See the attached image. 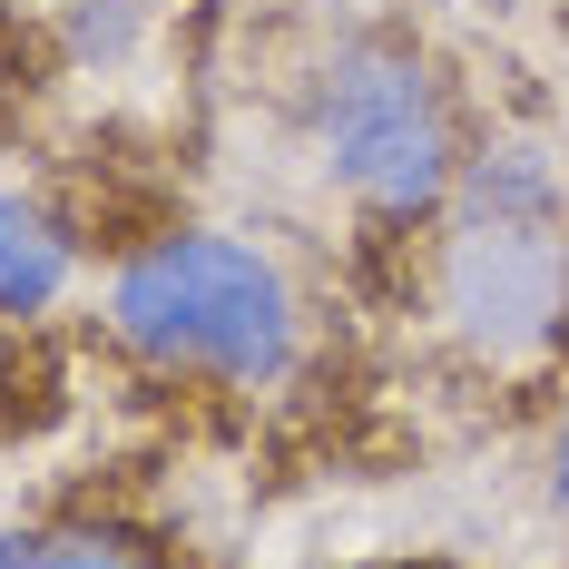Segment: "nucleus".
<instances>
[{
  "label": "nucleus",
  "mask_w": 569,
  "mask_h": 569,
  "mask_svg": "<svg viewBox=\"0 0 569 569\" xmlns=\"http://www.w3.org/2000/svg\"><path fill=\"white\" fill-rule=\"evenodd\" d=\"M422 295L442 335L491 373H540L569 353V187L540 148L461 158L432 217Z\"/></svg>",
  "instance_id": "obj_1"
},
{
  "label": "nucleus",
  "mask_w": 569,
  "mask_h": 569,
  "mask_svg": "<svg viewBox=\"0 0 569 569\" xmlns=\"http://www.w3.org/2000/svg\"><path fill=\"white\" fill-rule=\"evenodd\" d=\"M99 325L158 383H217V393H266L305 353V305L284 266L227 227H168L128 246L109 266Z\"/></svg>",
  "instance_id": "obj_2"
},
{
  "label": "nucleus",
  "mask_w": 569,
  "mask_h": 569,
  "mask_svg": "<svg viewBox=\"0 0 569 569\" xmlns=\"http://www.w3.org/2000/svg\"><path fill=\"white\" fill-rule=\"evenodd\" d=\"M315 158L373 227H432L461 177V128L412 40H343L315 69Z\"/></svg>",
  "instance_id": "obj_3"
},
{
  "label": "nucleus",
  "mask_w": 569,
  "mask_h": 569,
  "mask_svg": "<svg viewBox=\"0 0 569 569\" xmlns=\"http://www.w3.org/2000/svg\"><path fill=\"white\" fill-rule=\"evenodd\" d=\"M69 284H79V227L40 197L0 187V325H40Z\"/></svg>",
  "instance_id": "obj_4"
},
{
  "label": "nucleus",
  "mask_w": 569,
  "mask_h": 569,
  "mask_svg": "<svg viewBox=\"0 0 569 569\" xmlns=\"http://www.w3.org/2000/svg\"><path fill=\"white\" fill-rule=\"evenodd\" d=\"M550 501L569 511V422H560V442H550Z\"/></svg>",
  "instance_id": "obj_5"
},
{
  "label": "nucleus",
  "mask_w": 569,
  "mask_h": 569,
  "mask_svg": "<svg viewBox=\"0 0 569 569\" xmlns=\"http://www.w3.org/2000/svg\"><path fill=\"white\" fill-rule=\"evenodd\" d=\"M0 569H30V560H20V530H0Z\"/></svg>",
  "instance_id": "obj_6"
}]
</instances>
